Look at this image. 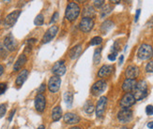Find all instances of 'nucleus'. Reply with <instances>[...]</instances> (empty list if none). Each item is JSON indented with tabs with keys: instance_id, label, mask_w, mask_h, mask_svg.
Segmentation results:
<instances>
[{
	"instance_id": "obj_1",
	"label": "nucleus",
	"mask_w": 153,
	"mask_h": 129,
	"mask_svg": "<svg viewBox=\"0 0 153 129\" xmlns=\"http://www.w3.org/2000/svg\"><path fill=\"white\" fill-rule=\"evenodd\" d=\"M147 95V84L145 80H140L137 82L133 89V97L135 100H142Z\"/></svg>"
},
{
	"instance_id": "obj_2",
	"label": "nucleus",
	"mask_w": 153,
	"mask_h": 129,
	"mask_svg": "<svg viewBox=\"0 0 153 129\" xmlns=\"http://www.w3.org/2000/svg\"><path fill=\"white\" fill-rule=\"evenodd\" d=\"M79 14H80V8L78 5L74 2L69 3L66 8V18L69 21L73 22L78 17Z\"/></svg>"
},
{
	"instance_id": "obj_3",
	"label": "nucleus",
	"mask_w": 153,
	"mask_h": 129,
	"mask_svg": "<svg viewBox=\"0 0 153 129\" xmlns=\"http://www.w3.org/2000/svg\"><path fill=\"white\" fill-rule=\"evenodd\" d=\"M137 56L138 58H140L141 60H147L151 58L153 56V49L152 47L149 44H142L139 49H138V51H137Z\"/></svg>"
},
{
	"instance_id": "obj_4",
	"label": "nucleus",
	"mask_w": 153,
	"mask_h": 129,
	"mask_svg": "<svg viewBox=\"0 0 153 129\" xmlns=\"http://www.w3.org/2000/svg\"><path fill=\"white\" fill-rule=\"evenodd\" d=\"M107 87V83L105 80H98V82H96L91 88V93L93 95H95V97H98V95L102 94L105 89H106Z\"/></svg>"
},
{
	"instance_id": "obj_5",
	"label": "nucleus",
	"mask_w": 153,
	"mask_h": 129,
	"mask_svg": "<svg viewBox=\"0 0 153 129\" xmlns=\"http://www.w3.org/2000/svg\"><path fill=\"white\" fill-rule=\"evenodd\" d=\"M117 119L121 123L131 122L132 119V111L129 109H122L117 114Z\"/></svg>"
},
{
	"instance_id": "obj_6",
	"label": "nucleus",
	"mask_w": 153,
	"mask_h": 129,
	"mask_svg": "<svg viewBox=\"0 0 153 129\" xmlns=\"http://www.w3.org/2000/svg\"><path fill=\"white\" fill-rule=\"evenodd\" d=\"M4 46L6 47V49L9 51H13L17 49L18 43L16 41V39H14V37L11 34H9L8 36H6V37L4 39Z\"/></svg>"
},
{
	"instance_id": "obj_7",
	"label": "nucleus",
	"mask_w": 153,
	"mask_h": 129,
	"mask_svg": "<svg viewBox=\"0 0 153 129\" xmlns=\"http://www.w3.org/2000/svg\"><path fill=\"white\" fill-rule=\"evenodd\" d=\"M135 103V98L133 94L131 93H127L123 95V97L120 100V107L122 109H128L132 107Z\"/></svg>"
},
{
	"instance_id": "obj_8",
	"label": "nucleus",
	"mask_w": 153,
	"mask_h": 129,
	"mask_svg": "<svg viewBox=\"0 0 153 129\" xmlns=\"http://www.w3.org/2000/svg\"><path fill=\"white\" fill-rule=\"evenodd\" d=\"M20 14H21V11H14L11 13H9L6 17V19H5V22H4L5 25L7 27H11V26L14 25V23L17 22Z\"/></svg>"
},
{
	"instance_id": "obj_9",
	"label": "nucleus",
	"mask_w": 153,
	"mask_h": 129,
	"mask_svg": "<svg viewBox=\"0 0 153 129\" xmlns=\"http://www.w3.org/2000/svg\"><path fill=\"white\" fill-rule=\"evenodd\" d=\"M94 26V21L91 18H83L80 22L79 27L85 33H88L92 29Z\"/></svg>"
},
{
	"instance_id": "obj_10",
	"label": "nucleus",
	"mask_w": 153,
	"mask_h": 129,
	"mask_svg": "<svg viewBox=\"0 0 153 129\" xmlns=\"http://www.w3.org/2000/svg\"><path fill=\"white\" fill-rule=\"evenodd\" d=\"M46 106V99L45 97L42 94H38L37 97H35V108L37 111L42 112L44 111Z\"/></svg>"
},
{
	"instance_id": "obj_11",
	"label": "nucleus",
	"mask_w": 153,
	"mask_h": 129,
	"mask_svg": "<svg viewBox=\"0 0 153 129\" xmlns=\"http://www.w3.org/2000/svg\"><path fill=\"white\" fill-rule=\"evenodd\" d=\"M66 70H67V68L64 64V61L56 62V63L54 65V66L52 68V72L56 76H57V77L64 75L66 73Z\"/></svg>"
},
{
	"instance_id": "obj_12",
	"label": "nucleus",
	"mask_w": 153,
	"mask_h": 129,
	"mask_svg": "<svg viewBox=\"0 0 153 129\" xmlns=\"http://www.w3.org/2000/svg\"><path fill=\"white\" fill-rule=\"evenodd\" d=\"M107 105V98L105 97H102L99 99V101L97 103L96 106V115L97 117H102L103 115V113L105 111V109H106Z\"/></svg>"
},
{
	"instance_id": "obj_13",
	"label": "nucleus",
	"mask_w": 153,
	"mask_h": 129,
	"mask_svg": "<svg viewBox=\"0 0 153 129\" xmlns=\"http://www.w3.org/2000/svg\"><path fill=\"white\" fill-rule=\"evenodd\" d=\"M60 84H61V80L59 77L57 76H54V77L50 78L49 82H48V88L51 92L56 93L59 90L60 88Z\"/></svg>"
},
{
	"instance_id": "obj_14",
	"label": "nucleus",
	"mask_w": 153,
	"mask_h": 129,
	"mask_svg": "<svg viewBox=\"0 0 153 129\" xmlns=\"http://www.w3.org/2000/svg\"><path fill=\"white\" fill-rule=\"evenodd\" d=\"M57 31H58V27H57L56 25H53L52 27H50L49 29L46 31V33L43 36V39H42V43H48V42H50L56 37Z\"/></svg>"
},
{
	"instance_id": "obj_15",
	"label": "nucleus",
	"mask_w": 153,
	"mask_h": 129,
	"mask_svg": "<svg viewBox=\"0 0 153 129\" xmlns=\"http://www.w3.org/2000/svg\"><path fill=\"white\" fill-rule=\"evenodd\" d=\"M125 74H126L127 79L135 80V78L138 77V75H139V68H138L136 66L131 65L126 68Z\"/></svg>"
},
{
	"instance_id": "obj_16",
	"label": "nucleus",
	"mask_w": 153,
	"mask_h": 129,
	"mask_svg": "<svg viewBox=\"0 0 153 129\" xmlns=\"http://www.w3.org/2000/svg\"><path fill=\"white\" fill-rule=\"evenodd\" d=\"M64 122L68 125H76L80 122V117L75 113H71V112H68L66 113L64 117Z\"/></svg>"
},
{
	"instance_id": "obj_17",
	"label": "nucleus",
	"mask_w": 153,
	"mask_h": 129,
	"mask_svg": "<svg viewBox=\"0 0 153 129\" xmlns=\"http://www.w3.org/2000/svg\"><path fill=\"white\" fill-rule=\"evenodd\" d=\"M114 70V66H110V65H104L102 66L101 68H100L99 72H98V76L100 78H105V77H108L112 74Z\"/></svg>"
},
{
	"instance_id": "obj_18",
	"label": "nucleus",
	"mask_w": 153,
	"mask_h": 129,
	"mask_svg": "<svg viewBox=\"0 0 153 129\" xmlns=\"http://www.w3.org/2000/svg\"><path fill=\"white\" fill-rule=\"evenodd\" d=\"M136 83L137 82H136L135 80L126 79L125 80H124L123 84H122V89H123V91H125V92L129 93V92H131V91H133Z\"/></svg>"
},
{
	"instance_id": "obj_19",
	"label": "nucleus",
	"mask_w": 153,
	"mask_h": 129,
	"mask_svg": "<svg viewBox=\"0 0 153 129\" xmlns=\"http://www.w3.org/2000/svg\"><path fill=\"white\" fill-rule=\"evenodd\" d=\"M26 63V56L25 54H21L19 56V58L17 59L16 63L14 64V66H13V70L14 71H18L20 70V68H23V66Z\"/></svg>"
},
{
	"instance_id": "obj_20",
	"label": "nucleus",
	"mask_w": 153,
	"mask_h": 129,
	"mask_svg": "<svg viewBox=\"0 0 153 129\" xmlns=\"http://www.w3.org/2000/svg\"><path fill=\"white\" fill-rule=\"evenodd\" d=\"M27 76H28V71L26 69H23L22 72L18 75V77L16 79V85L18 86H22L23 84V82H26V78H27Z\"/></svg>"
},
{
	"instance_id": "obj_21",
	"label": "nucleus",
	"mask_w": 153,
	"mask_h": 129,
	"mask_svg": "<svg viewBox=\"0 0 153 129\" xmlns=\"http://www.w3.org/2000/svg\"><path fill=\"white\" fill-rule=\"evenodd\" d=\"M82 52V46H81L80 44L79 45H76L75 47H73V49H71L70 51V59H75L77 58V57L80 55V54Z\"/></svg>"
},
{
	"instance_id": "obj_22",
	"label": "nucleus",
	"mask_w": 153,
	"mask_h": 129,
	"mask_svg": "<svg viewBox=\"0 0 153 129\" xmlns=\"http://www.w3.org/2000/svg\"><path fill=\"white\" fill-rule=\"evenodd\" d=\"M62 117V109L59 106H56L53 109V111H52V118L53 120L55 122L56 121H59Z\"/></svg>"
},
{
	"instance_id": "obj_23",
	"label": "nucleus",
	"mask_w": 153,
	"mask_h": 129,
	"mask_svg": "<svg viewBox=\"0 0 153 129\" xmlns=\"http://www.w3.org/2000/svg\"><path fill=\"white\" fill-rule=\"evenodd\" d=\"M83 15H84V18H91L95 15V11L92 7L90 6H88L85 7L84 11H83Z\"/></svg>"
},
{
	"instance_id": "obj_24",
	"label": "nucleus",
	"mask_w": 153,
	"mask_h": 129,
	"mask_svg": "<svg viewBox=\"0 0 153 129\" xmlns=\"http://www.w3.org/2000/svg\"><path fill=\"white\" fill-rule=\"evenodd\" d=\"M114 26V23L111 21H105L102 25V31L103 34H107V32L111 29V28Z\"/></svg>"
},
{
	"instance_id": "obj_25",
	"label": "nucleus",
	"mask_w": 153,
	"mask_h": 129,
	"mask_svg": "<svg viewBox=\"0 0 153 129\" xmlns=\"http://www.w3.org/2000/svg\"><path fill=\"white\" fill-rule=\"evenodd\" d=\"M101 52H102V48H97L94 51V56H93V61L95 64H99L101 61Z\"/></svg>"
},
{
	"instance_id": "obj_26",
	"label": "nucleus",
	"mask_w": 153,
	"mask_h": 129,
	"mask_svg": "<svg viewBox=\"0 0 153 129\" xmlns=\"http://www.w3.org/2000/svg\"><path fill=\"white\" fill-rule=\"evenodd\" d=\"M84 108H85V111L87 112V113H88V114H91L94 111V109H95V107L93 106V104L90 103L89 101L85 103Z\"/></svg>"
},
{
	"instance_id": "obj_27",
	"label": "nucleus",
	"mask_w": 153,
	"mask_h": 129,
	"mask_svg": "<svg viewBox=\"0 0 153 129\" xmlns=\"http://www.w3.org/2000/svg\"><path fill=\"white\" fill-rule=\"evenodd\" d=\"M43 22H44V18H43V15H42V14H39V15H37V17L35 18V20H34V23H35V25H37V26L42 25Z\"/></svg>"
},
{
	"instance_id": "obj_28",
	"label": "nucleus",
	"mask_w": 153,
	"mask_h": 129,
	"mask_svg": "<svg viewBox=\"0 0 153 129\" xmlns=\"http://www.w3.org/2000/svg\"><path fill=\"white\" fill-rule=\"evenodd\" d=\"M73 94H71V93L67 92L64 94V100H65V102L68 105H70L71 103H73Z\"/></svg>"
},
{
	"instance_id": "obj_29",
	"label": "nucleus",
	"mask_w": 153,
	"mask_h": 129,
	"mask_svg": "<svg viewBox=\"0 0 153 129\" xmlns=\"http://www.w3.org/2000/svg\"><path fill=\"white\" fill-rule=\"evenodd\" d=\"M7 55H8V50L4 46L3 43H0V57L5 58V57H7Z\"/></svg>"
},
{
	"instance_id": "obj_30",
	"label": "nucleus",
	"mask_w": 153,
	"mask_h": 129,
	"mask_svg": "<svg viewBox=\"0 0 153 129\" xmlns=\"http://www.w3.org/2000/svg\"><path fill=\"white\" fill-rule=\"evenodd\" d=\"M102 42V39L101 37H95L91 39V41H90V44L92 46H97V45L101 44Z\"/></svg>"
},
{
	"instance_id": "obj_31",
	"label": "nucleus",
	"mask_w": 153,
	"mask_h": 129,
	"mask_svg": "<svg viewBox=\"0 0 153 129\" xmlns=\"http://www.w3.org/2000/svg\"><path fill=\"white\" fill-rule=\"evenodd\" d=\"M111 9H112V8L110 7L109 5L105 6L102 11V17H104V16H106L107 14H109L110 12H111Z\"/></svg>"
},
{
	"instance_id": "obj_32",
	"label": "nucleus",
	"mask_w": 153,
	"mask_h": 129,
	"mask_svg": "<svg viewBox=\"0 0 153 129\" xmlns=\"http://www.w3.org/2000/svg\"><path fill=\"white\" fill-rule=\"evenodd\" d=\"M7 111V106L6 104H1L0 105V118H2Z\"/></svg>"
},
{
	"instance_id": "obj_33",
	"label": "nucleus",
	"mask_w": 153,
	"mask_h": 129,
	"mask_svg": "<svg viewBox=\"0 0 153 129\" xmlns=\"http://www.w3.org/2000/svg\"><path fill=\"white\" fill-rule=\"evenodd\" d=\"M146 70H147V72H149V73H153V61H150L149 63L147 65Z\"/></svg>"
},
{
	"instance_id": "obj_34",
	"label": "nucleus",
	"mask_w": 153,
	"mask_h": 129,
	"mask_svg": "<svg viewBox=\"0 0 153 129\" xmlns=\"http://www.w3.org/2000/svg\"><path fill=\"white\" fill-rule=\"evenodd\" d=\"M7 87H8L7 83H5V82L0 83V94H4L5 92H6Z\"/></svg>"
},
{
	"instance_id": "obj_35",
	"label": "nucleus",
	"mask_w": 153,
	"mask_h": 129,
	"mask_svg": "<svg viewBox=\"0 0 153 129\" xmlns=\"http://www.w3.org/2000/svg\"><path fill=\"white\" fill-rule=\"evenodd\" d=\"M94 6L96 8H102L104 5V1L103 0H98V1H94Z\"/></svg>"
},
{
	"instance_id": "obj_36",
	"label": "nucleus",
	"mask_w": 153,
	"mask_h": 129,
	"mask_svg": "<svg viewBox=\"0 0 153 129\" xmlns=\"http://www.w3.org/2000/svg\"><path fill=\"white\" fill-rule=\"evenodd\" d=\"M146 112H147V115H152V114H153V106H151V105H149V106H147Z\"/></svg>"
},
{
	"instance_id": "obj_37",
	"label": "nucleus",
	"mask_w": 153,
	"mask_h": 129,
	"mask_svg": "<svg viewBox=\"0 0 153 129\" xmlns=\"http://www.w3.org/2000/svg\"><path fill=\"white\" fill-rule=\"evenodd\" d=\"M117 52H113V54H110L109 55H108V59L110 60V61H115L116 60V58H117Z\"/></svg>"
},
{
	"instance_id": "obj_38",
	"label": "nucleus",
	"mask_w": 153,
	"mask_h": 129,
	"mask_svg": "<svg viewBox=\"0 0 153 129\" xmlns=\"http://www.w3.org/2000/svg\"><path fill=\"white\" fill-rule=\"evenodd\" d=\"M58 12H55L54 13V15H53V17H52V20H51V23H55V22H56L57 21V19H58Z\"/></svg>"
},
{
	"instance_id": "obj_39",
	"label": "nucleus",
	"mask_w": 153,
	"mask_h": 129,
	"mask_svg": "<svg viewBox=\"0 0 153 129\" xmlns=\"http://www.w3.org/2000/svg\"><path fill=\"white\" fill-rule=\"evenodd\" d=\"M44 90H45V84H41V87L39 88V90H38V92H39V93L41 94V93H42V92H44Z\"/></svg>"
},
{
	"instance_id": "obj_40",
	"label": "nucleus",
	"mask_w": 153,
	"mask_h": 129,
	"mask_svg": "<svg viewBox=\"0 0 153 129\" xmlns=\"http://www.w3.org/2000/svg\"><path fill=\"white\" fill-rule=\"evenodd\" d=\"M140 13H141V9H137V11H136L135 19H134V21H135V22H137V21H138V19H139V15H140Z\"/></svg>"
},
{
	"instance_id": "obj_41",
	"label": "nucleus",
	"mask_w": 153,
	"mask_h": 129,
	"mask_svg": "<svg viewBox=\"0 0 153 129\" xmlns=\"http://www.w3.org/2000/svg\"><path fill=\"white\" fill-rule=\"evenodd\" d=\"M14 113H15V109H13V111H11V114H9V121L11 122L12 120V118H13V115H14Z\"/></svg>"
},
{
	"instance_id": "obj_42",
	"label": "nucleus",
	"mask_w": 153,
	"mask_h": 129,
	"mask_svg": "<svg viewBox=\"0 0 153 129\" xmlns=\"http://www.w3.org/2000/svg\"><path fill=\"white\" fill-rule=\"evenodd\" d=\"M147 127L150 128V129H153V122H149L147 123Z\"/></svg>"
},
{
	"instance_id": "obj_43",
	"label": "nucleus",
	"mask_w": 153,
	"mask_h": 129,
	"mask_svg": "<svg viewBox=\"0 0 153 129\" xmlns=\"http://www.w3.org/2000/svg\"><path fill=\"white\" fill-rule=\"evenodd\" d=\"M3 72H4V68L2 65H0V76L3 74Z\"/></svg>"
},
{
	"instance_id": "obj_44",
	"label": "nucleus",
	"mask_w": 153,
	"mask_h": 129,
	"mask_svg": "<svg viewBox=\"0 0 153 129\" xmlns=\"http://www.w3.org/2000/svg\"><path fill=\"white\" fill-rule=\"evenodd\" d=\"M123 59H124V56L120 55V58H119V65H121L123 63Z\"/></svg>"
},
{
	"instance_id": "obj_45",
	"label": "nucleus",
	"mask_w": 153,
	"mask_h": 129,
	"mask_svg": "<svg viewBox=\"0 0 153 129\" xmlns=\"http://www.w3.org/2000/svg\"><path fill=\"white\" fill-rule=\"evenodd\" d=\"M45 127H44V125H40L39 127H38L37 129H44Z\"/></svg>"
},
{
	"instance_id": "obj_46",
	"label": "nucleus",
	"mask_w": 153,
	"mask_h": 129,
	"mask_svg": "<svg viewBox=\"0 0 153 129\" xmlns=\"http://www.w3.org/2000/svg\"><path fill=\"white\" fill-rule=\"evenodd\" d=\"M70 129H81V128L78 127V126H73V127H71V128H70Z\"/></svg>"
},
{
	"instance_id": "obj_47",
	"label": "nucleus",
	"mask_w": 153,
	"mask_h": 129,
	"mask_svg": "<svg viewBox=\"0 0 153 129\" xmlns=\"http://www.w3.org/2000/svg\"><path fill=\"white\" fill-rule=\"evenodd\" d=\"M112 3H116V4H118V3H120V1H111Z\"/></svg>"
},
{
	"instance_id": "obj_48",
	"label": "nucleus",
	"mask_w": 153,
	"mask_h": 129,
	"mask_svg": "<svg viewBox=\"0 0 153 129\" xmlns=\"http://www.w3.org/2000/svg\"><path fill=\"white\" fill-rule=\"evenodd\" d=\"M120 129H129V128H128L127 126H123V127H121Z\"/></svg>"
}]
</instances>
